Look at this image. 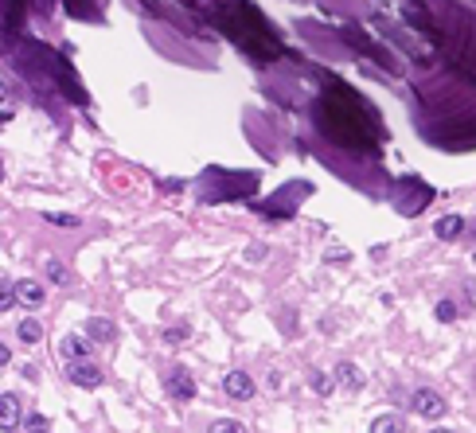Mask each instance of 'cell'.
Returning a JSON list of instances; mask_svg holds the SVG:
<instances>
[{"label": "cell", "mask_w": 476, "mask_h": 433, "mask_svg": "<svg viewBox=\"0 0 476 433\" xmlns=\"http://www.w3.org/2000/svg\"><path fill=\"white\" fill-rule=\"evenodd\" d=\"M317 121L328 141L343 144V149H375L379 144V129L371 121V113L348 90L324 94L317 102Z\"/></svg>", "instance_id": "cell-1"}, {"label": "cell", "mask_w": 476, "mask_h": 433, "mask_svg": "<svg viewBox=\"0 0 476 433\" xmlns=\"http://www.w3.org/2000/svg\"><path fill=\"white\" fill-rule=\"evenodd\" d=\"M211 20L219 24V32H226L246 55H254L258 63H269V59L281 55L277 35L269 32L266 20H262L250 4H231V8H226V4H215V8H211Z\"/></svg>", "instance_id": "cell-2"}, {"label": "cell", "mask_w": 476, "mask_h": 433, "mask_svg": "<svg viewBox=\"0 0 476 433\" xmlns=\"http://www.w3.org/2000/svg\"><path fill=\"white\" fill-rule=\"evenodd\" d=\"M410 406H414V414H422V418H429V422H437V418H445L449 402H445V394H437L434 387H418V391L410 394Z\"/></svg>", "instance_id": "cell-3"}, {"label": "cell", "mask_w": 476, "mask_h": 433, "mask_svg": "<svg viewBox=\"0 0 476 433\" xmlns=\"http://www.w3.org/2000/svg\"><path fill=\"white\" fill-rule=\"evenodd\" d=\"M164 391L172 394L176 402H192L195 399V375H188L184 367H176V371L164 375Z\"/></svg>", "instance_id": "cell-4"}, {"label": "cell", "mask_w": 476, "mask_h": 433, "mask_svg": "<svg viewBox=\"0 0 476 433\" xmlns=\"http://www.w3.org/2000/svg\"><path fill=\"white\" fill-rule=\"evenodd\" d=\"M67 379L75 382V387H83V391H98L106 375H102V367L86 363V359H75V363L67 367Z\"/></svg>", "instance_id": "cell-5"}, {"label": "cell", "mask_w": 476, "mask_h": 433, "mask_svg": "<svg viewBox=\"0 0 476 433\" xmlns=\"http://www.w3.org/2000/svg\"><path fill=\"white\" fill-rule=\"evenodd\" d=\"M223 391L231 394V399H250L258 387H254V375H246V371H231L223 379Z\"/></svg>", "instance_id": "cell-6"}, {"label": "cell", "mask_w": 476, "mask_h": 433, "mask_svg": "<svg viewBox=\"0 0 476 433\" xmlns=\"http://www.w3.org/2000/svg\"><path fill=\"white\" fill-rule=\"evenodd\" d=\"M20 422H24V414H20V399H16V394H0V429L12 433Z\"/></svg>", "instance_id": "cell-7"}, {"label": "cell", "mask_w": 476, "mask_h": 433, "mask_svg": "<svg viewBox=\"0 0 476 433\" xmlns=\"http://www.w3.org/2000/svg\"><path fill=\"white\" fill-rule=\"evenodd\" d=\"M59 351L75 363V359H90V351H94V344L86 340V336H67V340L59 344Z\"/></svg>", "instance_id": "cell-8"}, {"label": "cell", "mask_w": 476, "mask_h": 433, "mask_svg": "<svg viewBox=\"0 0 476 433\" xmlns=\"http://www.w3.org/2000/svg\"><path fill=\"white\" fill-rule=\"evenodd\" d=\"M336 387H343V391H360L363 371L355 363H336Z\"/></svg>", "instance_id": "cell-9"}, {"label": "cell", "mask_w": 476, "mask_h": 433, "mask_svg": "<svg viewBox=\"0 0 476 433\" xmlns=\"http://www.w3.org/2000/svg\"><path fill=\"white\" fill-rule=\"evenodd\" d=\"M16 301H24L28 308H39L43 305V285H39V281H20V285H16Z\"/></svg>", "instance_id": "cell-10"}, {"label": "cell", "mask_w": 476, "mask_h": 433, "mask_svg": "<svg viewBox=\"0 0 476 433\" xmlns=\"http://www.w3.org/2000/svg\"><path fill=\"white\" fill-rule=\"evenodd\" d=\"M460 227H465V219H460V215H445V219L434 222V234L437 238H457Z\"/></svg>", "instance_id": "cell-11"}, {"label": "cell", "mask_w": 476, "mask_h": 433, "mask_svg": "<svg viewBox=\"0 0 476 433\" xmlns=\"http://www.w3.org/2000/svg\"><path fill=\"white\" fill-rule=\"evenodd\" d=\"M114 324L109 320H102V316H90V320H86V336H90V340H114Z\"/></svg>", "instance_id": "cell-12"}, {"label": "cell", "mask_w": 476, "mask_h": 433, "mask_svg": "<svg viewBox=\"0 0 476 433\" xmlns=\"http://www.w3.org/2000/svg\"><path fill=\"white\" fill-rule=\"evenodd\" d=\"M406 425H402L398 414H379L375 422H371V433H402Z\"/></svg>", "instance_id": "cell-13"}, {"label": "cell", "mask_w": 476, "mask_h": 433, "mask_svg": "<svg viewBox=\"0 0 476 433\" xmlns=\"http://www.w3.org/2000/svg\"><path fill=\"white\" fill-rule=\"evenodd\" d=\"M309 387L320 394V399H324V394H332L336 379H332V375H324V371H312V375H309Z\"/></svg>", "instance_id": "cell-14"}, {"label": "cell", "mask_w": 476, "mask_h": 433, "mask_svg": "<svg viewBox=\"0 0 476 433\" xmlns=\"http://www.w3.org/2000/svg\"><path fill=\"white\" fill-rule=\"evenodd\" d=\"M20 340L24 344H39V336H43V328H39V320H32V316H28V320H20Z\"/></svg>", "instance_id": "cell-15"}, {"label": "cell", "mask_w": 476, "mask_h": 433, "mask_svg": "<svg viewBox=\"0 0 476 433\" xmlns=\"http://www.w3.org/2000/svg\"><path fill=\"white\" fill-rule=\"evenodd\" d=\"M207 433H246V425L234 422V418H219V422H211Z\"/></svg>", "instance_id": "cell-16"}, {"label": "cell", "mask_w": 476, "mask_h": 433, "mask_svg": "<svg viewBox=\"0 0 476 433\" xmlns=\"http://www.w3.org/2000/svg\"><path fill=\"white\" fill-rule=\"evenodd\" d=\"M434 316H437L441 324H453V320H457V305H453V301H437V305H434Z\"/></svg>", "instance_id": "cell-17"}, {"label": "cell", "mask_w": 476, "mask_h": 433, "mask_svg": "<svg viewBox=\"0 0 476 433\" xmlns=\"http://www.w3.org/2000/svg\"><path fill=\"white\" fill-rule=\"evenodd\" d=\"M24 429H28V433H51V422H47L43 414H28V418H24Z\"/></svg>", "instance_id": "cell-18"}, {"label": "cell", "mask_w": 476, "mask_h": 433, "mask_svg": "<svg viewBox=\"0 0 476 433\" xmlns=\"http://www.w3.org/2000/svg\"><path fill=\"white\" fill-rule=\"evenodd\" d=\"M12 301H16V285H12L8 277H0V313L12 308Z\"/></svg>", "instance_id": "cell-19"}, {"label": "cell", "mask_w": 476, "mask_h": 433, "mask_svg": "<svg viewBox=\"0 0 476 433\" xmlns=\"http://www.w3.org/2000/svg\"><path fill=\"white\" fill-rule=\"evenodd\" d=\"M47 277L55 281V285H71V273L63 262H47Z\"/></svg>", "instance_id": "cell-20"}, {"label": "cell", "mask_w": 476, "mask_h": 433, "mask_svg": "<svg viewBox=\"0 0 476 433\" xmlns=\"http://www.w3.org/2000/svg\"><path fill=\"white\" fill-rule=\"evenodd\" d=\"M188 324H172V328H164V344H180V340H188Z\"/></svg>", "instance_id": "cell-21"}, {"label": "cell", "mask_w": 476, "mask_h": 433, "mask_svg": "<svg viewBox=\"0 0 476 433\" xmlns=\"http://www.w3.org/2000/svg\"><path fill=\"white\" fill-rule=\"evenodd\" d=\"M47 222L51 227H78L83 219H75V215H47Z\"/></svg>", "instance_id": "cell-22"}, {"label": "cell", "mask_w": 476, "mask_h": 433, "mask_svg": "<svg viewBox=\"0 0 476 433\" xmlns=\"http://www.w3.org/2000/svg\"><path fill=\"white\" fill-rule=\"evenodd\" d=\"M8 359H12V351H8V348H4V344H0V367L8 363Z\"/></svg>", "instance_id": "cell-23"}, {"label": "cell", "mask_w": 476, "mask_h": 433, "mask_svg": "<svg viewBox=\"0 0 476 433\" xmlns=\"http://www.w3.org/2000/svg\"><path fill=\"white\" fill-rule=\"evenodd\" d=\"M429 433H453V429H429Z\"/></svg>", "instance_id": "cell-24"}, {"label": "cell", "mask_w": 476, "mask_h": 433, "mask_svg": "<svg viewBox=\"0 0 476 433\" xmlns=\"http://www.w3.org/2000/svg\"><path fill=\"white\" fill-rule=\"evenodd\" d=\"M0 176H4V168H0Z\"/></svg>", "instance_id": "cell-25"}]
</instances>
